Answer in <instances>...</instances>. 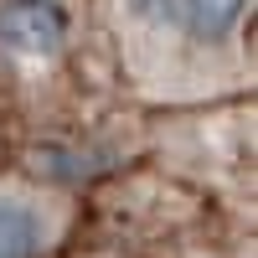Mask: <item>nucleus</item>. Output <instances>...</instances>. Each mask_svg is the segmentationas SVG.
<instances>
[{"label": "nucleus", "mask_w": 258, "mask_h": 258, "mask_svg": "<svg viewBox=\"0 0 258 258\" xmlns=\"http://www.w3.org/2000/svg\"><path fill=\"white\" fill-rule=\"evenodd\" d=\"M68 41V6L62 0H0V47L16 57H57Z\"/></svg>", "instance_id": "nucleus-1"}, {"label": "nucleus", "mask_w": 258, "mask_h": 258, "mask_svg": "<svg viewBox=\"0 0 258 258\" xmlns=\"http://www.w3.org/2000/svg\"><path fill=\"white\" fill-rule=\"evenodd\" d=\"M129 16L145 21V26H170V0H124Z\"/></svg>", "instance_id": "nucleus-4"}, {"label": "nucleus", "mask_w": 258, "mask_h": 258, "mask_svg": "<svg viewBox=\"0 0 258 258\" xmlns=\"http://www.w3.org/2000/svg\"><path fill=\"white\" fill-rule=\"evenodd\" d=\"M243 11L248 0H170V26L191 41H202V47H217L238 31Z\"/></svg>", "instance_id": "nucleus-2"}, {"label": "nucleus", "mask_w": 258, "mask_h": 258, "mask_svg": "<svg viewBox=\"0 0 258 258\" xmlns=\"http://www.w3.org/2000/svg\"><path fill=\"white\" fill-rule=\"evenodd\" d=\"M52 238L47 212L26 197H0V258H41Z\"/></svg>", "instance_id": "nucleus-3"}]
</instances>
